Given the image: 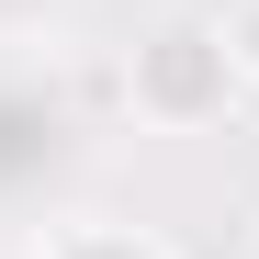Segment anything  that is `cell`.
<instances>
[{
	"instance_id": "7a4b0ae2",
	"label": "cell",
	"mask_w": 259,
	"mask_h": 259,
	"mask_svg": "<svg viewBox=\"0 0 259 259\" xmlns=\"http://www.w3.org/2000/svg\"><path fill=\"white\" fill-rule=\"evenodd\" d=\"M34 259H181L158 226H136V214H68V226L34 237Z\"/></svg>"
},
{
	"instance_id": "3957f363",
	"label": "cell",
	"mask_w": 259,
	"mask_h": 259,
	"mask_svg": "<svg viewBox=\"0 0 259 259\" xmlns=\"http://www.w3.org/2000/svg\"><path fill=\"white\" fill-rule=\"evenodd\" d=\"M226 57H237V79L259 91V0H237V12H226Z\"/></svg>"
},
{
	"instance_id": "6da1fadb",
	"label": "cell",
	"mask_w": 259,
	"mask_h": 259,
	"mask_svg": "<svg viewBox=\"0 0 259 259\" xmlns=\"http://www.w3.org/2000/svg\"><path fill=\"white\" fill-rule=\"evenodd\" d=\"M237 57H226V12H158L124 57V113L147 136H214L237 113Z\"/></svg>"
}]
</instances>
